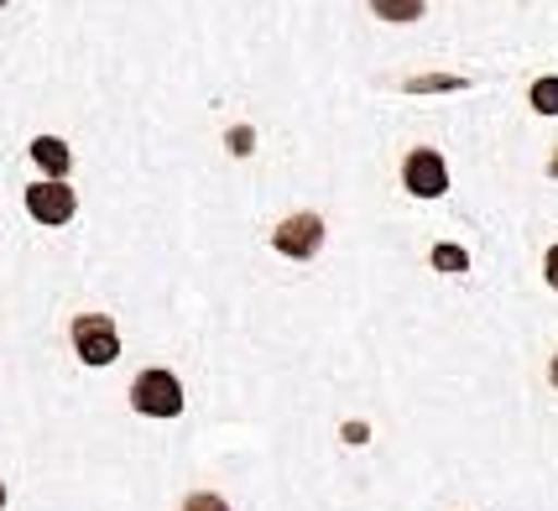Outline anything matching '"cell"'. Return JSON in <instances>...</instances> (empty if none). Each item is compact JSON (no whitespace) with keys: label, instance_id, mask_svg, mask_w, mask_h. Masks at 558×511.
<instances>
[{"label":"cell","instance_id":"obj_1","mask_svg":"<svg viewBox=\"0 0 558 511\" xmlns=\"http://www.w3.org/2000/svg\"><path fill=\"white\" fill-rule=\"evenodd\" d=\"M131 402H136V413H146V417H178L183 413V387H178L172 370H142V376L131 381Z\"/></svg>","mask_w":558,"mask_h":511},{"label":"cell","instance_id":"obj_2","mask_svg":"<svg viewBox=\"0 0 558 511\" xmlns=\"http://www.w3.org/2000/svg\"><path fill=\"white\" fill-rule=\"evenodd\" d=\"M73 350H78L84 365H110L121 361V334H116V324L105 314H84L73 318Z\"/></svg>","mask_w":558,"mask_h":511},{"label":"cell","instance_id":"obj_3","mask_svg":"<svg viewBox=\"0 0 558 511\" xmlns=\"http://www.w3.org/2000/svg\"><path fill=\"white\" fill-rule=\"evenodd\" d=\"M402 183H408L413 198H444L449 194V168H444L438 151L417 146V151H408V162H402Z\"/></svg>","mask_w":558,"mask_h":511},{"label":"cell","instance_id":"obj_4","mask_svg":"<svg viewBox=\"0 0 558 511\" xmlns=\"http://www.w3.org/2000/svg\"><path fill=\"white\" fill-rule=\"evenodd\" d=\"M271 245H277L282 256H292V261H308L318 245H324V219H318V215H292V219H282V224L271 230Z\"/></svg>","mask_w":558,"mask_h":511},{"label":"cell","instance_id":"obj_5","mask_svg":"<svg viewBox=\"0 0 558 511\" xmlns=\"http://www.w3.org/2000/svg\"><path fill=\"white\" fill-rule=\"evenodd\" d=\"M73 209H78V198L63 183H32L26 188V215L37 219V224H69Z\"/></svg>","mask_w":558,"mask_h":511},{"label":"cell","instance_id":"obj_6","mask_svg":"<svg viewBox=\"0 0 558 511\" xmlns=\"http://www.w3.org/2000/svg\"><path fill=\"white\" fill-rule=\"evenodd\" d=\"M32 157H37V168L48 172V183H63V178H69V146L58 142V136H37V142H32Z\"/></svg>","mask_w":558,"mask_h":511},{"label":"cell","instance_id":"obj_7","mask_svg":"<svg viewBox=\"0 0 558 511\" xmlns=\"http://www.w3.org/2000/svg\"><path fill=\"white\" fill-rule=\"evenodd\" d=\"M408 89L413 95H444V89H464V78H454V73H417V78H408Z\"/></svg>","mask_w":558,"mask_h":511},{"label":"cell","instance_id":"obj_8","mask_svg":"<svg viewBox=\"0 0 558 511\" xmlns=\"http://www.w3.org/2000/svg\"><path fill=\"white\" fill-rule=\"evenodd\" d=\"M376 16H387V22H417L423 16V0H376Z\"/></svg>","mask_w":558,"mask_h":511},{"label":"cell","instance_id":"obj_9","mask_svg":"<svg viewBox=\"0 0 558 511\" xmlns=\"http://www.w3.org/2000/svg\"><path fill=\"white\" fill-rule=\"evenodd\" d=\"M434 267H438V271H449V277H460V271H470V256H464L460 245L444 241V245H434Z\"/></svg>","mask_w":558,"mask_h":511},{"label":"cell","instance_id":"obj_10","mask_svg":"<svg viewBox=\"0 0 558 511\" xmlns=\"http://www.w3.org/2000/svg\"><path fill=\"white\" fill-rule=\"evenodd\" d=\"M533 110L537 115H558V78H537L533 84Z\"/></svg>","mask_w":558,"mask_h":511},{"label":"cell","instance_id":"obj_11","mask_svg":"<svg viewBox=\"0 0 558 511\" xmlns=\"http://www.w3.org/2000/svg\"><path fill=\"white\" fill-rule=\"evenodd\" d=\"M183 511H230V507H225V496H209V490H198V496H189V501H183Z\"/></svg>","mask_w":558,"mask_h":511},{"label":"cell","instance_id":"obj_12","mask_svg":"<svg viewBox=\"0 0 558 511\" xmlns=\"http://www.w3.org/2000/svg\"><path fill=\"white\" fill-rule=\"evenodd\" d=\"M251 146H256V131H251V125H235V131H230V151H235V157H251Z\"/></svg>","mask_w":558,"mask_h":511},{"label":"cell","instance_id":"obj_13","mask_svg":"<svg viewBox=\"0 0 558 511\" xmlns=\"http://www.w3.org/2000/svg\"><path fill=\"white\" fill-rule=\"evenodd\" d=\"M543 277H548V288H558V245H548V261H543Z\"/></svg>","mask_w":558,"mask_h":511},{"label":"cell","instance_id":"obj_14","mask_svg":"<svg viewBox=\"0 0 558 511\" xmlns=\"http://www.w3.org/2000/svg\"><path fill=\"white\" fill-rule=\"evenodd\" d=\"M344 438H350V443H365V423H344Z\"/></svg>","mask_w":558,"mask_h":511},{"label":"cell","instance_id":"obj_15","mask_svg":"<svg viewBox=\"0 0 558 511\" xmlns=\"http://www.w3.org/2000/svg\"><path fill=\"white\" fill-rule=\"evenodd\" d=\"M548 376H554V387H558V355H554V365H548Z\"/></svg>","mask_w":558,"mask_h":511},{"label":"cell","instance_id":"obj_16","mask_svg":"<svg viewBox=\"0 0 558 511\" xmlns=\"http://www.w3.org/2000/svg\"><path fill=\"white\" fill-rule=\"evenodd\" d=\"M0 507H5V486H0Z\"/></svg>","mask_w":558,"mask_h":511},{"label":"cell","instance_id":"obj_17","mask_svg":"<svg viewBox=\"0 0 558 511\" xmlns=\"http://www.w3.org/2000/svg\"><path fill=\"white\" fill-rule=\"evenodd\" d=\"M554 178H558V157H554Z\"/></svg>","mask_w":558,"mask_h":511}]
</instances>
